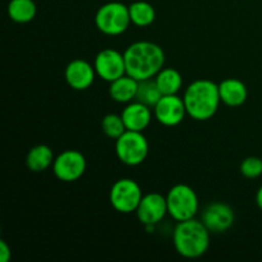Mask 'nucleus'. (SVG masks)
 Here are the masks:
<instances>
[{
	"label": "nucleus",
	"mask_w": 262,
	"mask_h": 262,
	"mask_svg": "<svg viewBox=\"0 0 262 262\" xmlns=\"http://www.w3.org/2000/svg\"><path fill=\"white\" fill-rule=\"evenodd\" d=\"M123 54L127 74L137 81L154 78L165 64L164 50L151 41H136Z\"/></svg>",
	"instance_id": "nucleus-1"
},
{
	"label": "nucleus",
	"mask_w": 262,
	"mask_h": 262,
	"mask_svg": "<svg viewBox=\"0 0 262 262\" xmlns=\"http://www.w3.org/2000/svg\"><path fill=\"white\" fill-rule=\"evenodd\" d=\"M138 90V81L129 74L119 77L115 81L110 82L109 95L114 101L119 104H128L135 101Z\"/></svg>",
	"instance_id": "nucleus-16"
},
{
	"label": "nucleus",
	"mask_w": 262,
	"mask_h": 262,
	"mask_svg": "<svg viewBox=\"0 0 262 262\" xmlns=\"http://www.w3.org/2000/svg\"><path fill=\"white\" fill-rule=\"evenodd\" d=\"M101 129L107 138L118 140L127 130L122 115L107 114L101 120Z\"/></svg>",
	"instance_id": "nucleus-22"
},
{
	"label": "nucleus",
	"mask_w": 262,
	"mask_h": 262,
	"mask_svg": "<svg viewBox=\"0 0 262 262\" xmlns=\"http://www.w3.org/2000/svg\"><path fill=\"white\" fill-rule=\"evenodd\" d=\"M94 67L97 76L109 83L127 74L124 54L115 49H104L99 51L95 58Z\"/></svg>",
	"instance_id": "nucleus-9"
},
{
	"label": "nucleus",
	"mask_w": 262,
	"mask_h": 262,
	"mask_svg": "<svg viewBox=\"0 0 262 262\" xmlns=\"http://www.w3.org/2000/svg\"><path fill=\"white\" fill-rule=\"evenodd\" d=\"M164 95L161 94L160 89L156 84L155 78L143 79V81H138V90L137 95H136V100L142 104L147 105L151 109H154L159 100L163 97Z\"/></svg>",
	"instance_id": "nucleus-21"
},
{
	"label": "nucleus",
	"mask_w": 262,
	"mask_h": 262,
	"mask_svg": "<svg viewBox=\"0 0 262 262\" xmlns=\"http://www.w3.org/2000/svg\"><path fill=\"white\" fill-rule=\"evenodd\" d=\"M12 258V250L5 241H0V262H9Z\"/></svg>",
	"instance_id": "nucleus-24"
},
{
	"label": "nucleus",
	"mask_w": 262,
	"mask_h": 262,
	"mask_svg": "<svg viewBox=\"0 0 262 262\" xmlns=\"http://www.w3.org/2000/svg\"><path fill=\"white\" fill-rule=\"evenodd\" d=\"M235 215L232 207L224 202H212L204 210L201 216V222L205 227L210 230V233L227 232L234 224Z\"/></svg>",
	"instance_id": "nucleus-12"
},
{
	"label": "nucleus",
	"mask_w": 262,
	"mask_h": 262,
	"mask_svg": "<svg viewBox=\"0 0 262 262\" xmlns=\"http://www.w3.org/2000/svg\"><path fill=\"white\" fill-rule=\"evenodd\" d=\"M37 8L33 0H10L8 4V15L15 23H28L36 17Z\"/></svg>",
	"instance_id": "nucleus-19"
},
{
	"label": "nucleus",
	"mask_w": 262,
	"mask_h": 262,
	"mask_svg": "<svg viewBox=\"0 0 262 262\" xmlns=\"http://www.w3.org/2000/svg\"><path fill=\"white\" fill-rule=\"evenodd\" d=\"M183 100L187 114L192 119L199 122L211 119L222 102L219 84L211 79H197L187 87Z\"/></svg>",
	"instance_id": "nucleus-2"
},
{
	"label": "nucleus",
	"mask_w": 262,
	"mask_h": 262,
	"mask_svg": "<svg viewBox=\"0 0 262 262\" xmlns=\"http://www.w3.org/2000/svg\"><path fill=\"white\" fill-rule=\"evenodd\" d=\"M173 245L182 257H202L210 247V230L194 217L178 222L173 232Z\"/></svg>",
	"instance_id": "nucleus-3"
},
{
	"label": "nucleus",
	"mask_w": 262,
	"mask_h": 262,
	"mask_svg": "<svg viewBox=\"0 0 262 262\" xmlns=\"http://www.w3.org/2000/svg\"><path fill=\"white\" fill-rule=\"evenodd\" d=\"M168 214L176 222L193 219L199 212L200 202L197 193L187 184H176L166 194Z\"/></svg>",
	"instance_id": "nucleus-5"
},
{
	"label": "nucleus",
	"mask_w": 262,
	"mask_h": 262,
	"mask_svg": "<svg viewBox=\"0 0 262 262\" xmlns=\"http://www.w3.org/2000/svg\"><path fill=\"white\" fill-rule=\"evenodd\" d=\"M154 115L161 125L177 127L188 114L182 97H179L178 95H164L154 106Z\"/></svg>",
	"instance_id": "nucleus-10"
},
{
	"label": "nucleus",
	"mask_w": 262,
	"mask_h": 262,
	"mask_svg": "<svg viewBox=\"0 0 262 262\" xmlns=\"http://www.w3.org/2000/svg\"><path fill=\"white\" fill-rule=\"evenodd\" d=\"M54 176L61 182L72 183L81 178L87 168L86 158L78 150H66L53 163Z\"/></svg>",
	"instance_id": "nucleus-8"
},
{
	"label": "nucleus",
	"mask_w": 262,
	"mask_h": 262,
	"mask_svg": "<svg viewBox=\"0 0 262 262\" xmlns=\"http://www.w3.org/2000/svg\"><path fill=\"white\" fill-rule=\"evenodd\" d=\"M220 100L230 107L242 106L248 97L247 86L238 78H227L219 83Z\"/></svg>",
	"instance_id": "nucleus-15"
},
{
	"label": "nucleus",
	"mask_w": 262,
	"mask_h": 262,
	"mask_svg": "<svg viewBox=\"0 0 262 262\" xmlns=\"http://www.w3.org/2000/svg\"><path fill=\"white\" fill-rule=\"evenodd\" d=\"M129 8L119 2H110L101 5L95 14L97 30L107 36H119L130 25Z\"/></svg>",
	"instance_id": "nucleus-4"
},
{
	"label": "nucleus",
	"mask_w": 262,
	"mask_h": 262,
	"mask_svg": "<svg viewBox=\"0 0 262 262\" xmlns=\"http://www.w3.org/2000/svg\"><path fill=\"white\" fill-rule=\"evenodd\" d=\"M256 204H257L258 209L262 210V186L258 188L257 193H256Z\"/></svg>",
	"instance_id": "nucleus-25"
},
{
	"label": "nucleus",
	"mask_w": 262,
	"mask_h": 262,
	"mask_svg": "<svg viewBox=\"0 0 262 262\" xmlns=\"http://www.w3.org/2000/svg\"><path fill=\"white\" fill-rule=\"evenodd\" d=\"M154 78L163 95H177L183 86L182 74L174 68L164 67Z\"/></svg>",
	"instance_id": "nucleus-18"
},
{
	"label": "nucleus",
	"mask_w": 262,
	"mask_h": 262,
	"mask_svg": "<svg viewBox=\"0 0 262 262\" xmlns=\"http://www.w3.org/2000/svg\"><path fill=\"white\" fill-rule=\"evenodd\" d=\"M241 174L248 179H256L262 176V159L257 156H248L241 163Z\"/></svg>",
	"instance_id": "nucleus-23"
},
{
	"label": "nucleus",
	"mask_w": 262,
	"mask_h": 262,
	"mask_svg": "<svg viewBox=\"0 0 262 262\" xmlns=\"http://www.w3.org/2000/svg\"><path fill=\"white\" fill-rule=\"evenodd\" d=\"M55 156L48 145L33 146L26 156V165L33 173H41L53 166Z\"/></svg>",
	"instance_id": "nucleus-17"
},
{
	"label": "nucleus",
	"mask_w": 262,
	"mask_h": 262,
	"mask_svg": "<svg viewBox=\"0 0 262 262\" xmlns=\"http://www.w3.org/2000/svg\"><path fill=\"white\" fill-rule=\"evenodd\" d=\"M142 197V189L137 182L130 178H122L110 188L109 201L120 214H130L137 210Z\"/></svg>",
	"instance_id": "nucleus-7"
},
{
	"label": "nucleus",
	"mask_w": 262,
	"mask_h": 262,
	"mask_svg": "<svg viewBox=\"0 0 262 262\" xmlns=\"http://www.w3.org/2000/svg\"><path fill=\"white\" fill-rule=\"evenodd\" d=\"M120 115H122L125 128L135 132H143L152 120L151 107L137 100L128 102Z\"/></svg>",
	"instance_id": "nucleus-14"
},
{
	"label": "nucleus",
	"mask_w": 262,
	"mask_h": 262,
	"mask_svg": "<svg viewBox=\"0 0 262 262\" xmlns=\"http://www.w3.org/2000/svg\"><path fill=\"white\" fill-rule=\"evenodd\" d=\"M96 71L92 64L83 59H74L66 67L64 77L71 89L76 91H84L94 84Z\"/></svg>",
	"instance_id": "nucleus-13"
},
{
	"label": "nucleus",
	"mask_w": 262,
	"mask_h": 262,
	"mask_svg": "<svg viewBox=\"0 0 262 262\" xmlns=\"http://www.w3.org/2000/svg\"><path fill=\"white\" fill-rule=\"evenodd\" d=\"M148 141L142 132L125 130L115 140V154L120 163L127 166L141 165L148 155Z\"/></svg>",
	"instance_id": "nucleus-6"
},
{
	"label": "nucleus",
	"mask_w": 262,
	"mask_h": 262,
	"mask_svg": "<svg viewBox=\"0 0 262 262\" xmlns=\"http://www.w3.org/2000/svg\"><path fill=\"white\" fill-rule=\"evenodd\" d=\"M136 214H137L141 224L147 228L155 227L168 214L166 197L160 193H156V192L143 194L142 200L136 210Z\"/></svg>",
	"instance_id": "nucleus-11"
},
{
	"label": "nucleus",
	"mask_w": 262,
	"mask_h": 262,
	"mask_svg": "<svg viewBox=\"0 0 262 262\" xmlns=\"http://www.w3.org/2000/svg\"><path fill=\"white\" fill-rule=\"evenodd\" d=\"M130 22L137 27H148L156 18V12L147 2H135L129 5Z\"/></svg>",
	"instance_id": "nucleus-20"
}]
</instances>
